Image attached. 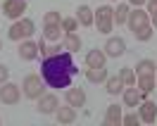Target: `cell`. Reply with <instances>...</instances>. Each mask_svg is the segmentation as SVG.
<instances>
[{
  "instance_id": "7a4b0ae2",
  "label": "cell",
  "mask_w": 157,
  "mask_h": 126,
  "mask_svg": "<svg viewBox=\"0 0 157 126\" xmlns=\"http://www.w3.org/2000/svg\"><path fill=\"white\" fill-rule=\"evenodd\" d=\"M24 95L26 97H40L43 95V83H40L38 76H26L24 78Z\"/></svg>"
},
{
  "instance_id": "1f68e13d",
  "label": "cell",
  "mask_w": 157,
  "mask_h": 126,
  "mask_svg": "<svg viewBox=\"0 0 157 126\" xmlns=\"http://www.w3.org/2000/svg\"><path fill=\"white\" fill-rule=\"evenodd\" d=\"M0 48H2V45H0Z\"/></svg>"
},
{
  "instance_id": "4316f807",
  "label": "cell",
  "mask_w": 157,
  "mask_h": 126,
  "mask_svg": "<svg viewBox=\"0 0 157 126\" xmlns=\"http://www.w3.org/2000/svg\"><path fill=\"white\" fill-rule=\"evenodd\" d=\"M55 21H57V14H48V17H45V24H55Z\"/></svg>"
},
{
  "instance_id": "3957f363",
  "label": "cell",
  "mask_w": 157,
  "mask_h": 126,
  "mask_svg": "<svg viewBox=\"0 0 157 126\" xmlns=\"http://www.w3.org/2000/svg\"><path fill=\"white\" fill-rule=\"evenodd\" d=\"M124 52H126L124 38H109L107 43H105V55H109V57H121Z\"/></svg>"
},
{
  "instance_id": "8992f818",
  "label": "cell",
  "mask_w": 157,
  "mask_h": 126,
  "mask_svg": "<svg viewBox=\"0 0 157 126\" xmlns=\"http://www.w3.org/2000/svg\"><path fill=\"white\" fill-rule=\"evenodd\" d=\"M38 112H43V114L57 112V97L55 95H40L38 97Z\"/></svg>"
},
{
  "instance_id": "9c48e42d",
  "label": "cell",
  "mask_w": 157,
  "mask_h": 126,
  "mask_svg": "<svg viewBox=\"0 0 157 126\" xmlns=\"http://www.w3.org/2000/svg\"><path fill=\"white\" fill-rule=\"evenodd\" d=\"M86 62H88V67H90V69L105 67V52H100V50H90L88 57H86Z\"/></svg>"
},
{
  "instance_id": "2e32d148",
  "label": "cell",
  "mask_w": 157,
  "mask_h": 126,
  "mask_svg": "<svg viewBox=\"0 0 157 126\" xmlns=\"http://www.w3.org/2000/svg\"><path fill=\"white\" fill-rule=\"evenodd\" d=\"M121 88H124V81H121V76H117V78H107V93H109V95H117Z\"/></svg>"
},
{
  "instance_id": "5bb4252c",
  "label": "cell",
  "mask_w": 157,
  "mask_h": 126,
  "mask_svg": "<svg viewBox=\"0 0 157 126\" xmlns=\"http://www.w3.org/2000/svg\"><path fill=\"white\" fill-rule=\"evenodd\" d=\"M138 76H155V62L143 59V62L138 64Z\"/></svg>"
},
{
  "instance_id": "d4e9b609",
  "label": "cell",
  "mask_w": 157,
  "mask_h": 126,
  "mask_svg": "<svg viewBox=\"0 0 157 126\" xmlns=\"http://www.w3.org/2000/svg\"><path fill=\"white\" fill-rule=\"evenodd\" d=\"M7 74H10V71H7V67H5V64H0V86L7 81Z\"/></svg>"
},
{
  "instance_id": "f1b7e54d",
  "label": "cell",
  "mask_w": 157,
  "mask_h": 126,
  "mask_svg": "<svg viewBox=\"0 0 157 126\" xmlns=\"http://www.w3.org/2000/svg\"><path fill=\"white\" fill-rule=\"evenodd\" d=\"M150 12H152V19H155V24H157V5H155V7H152Z\"/></svg>"
},
{
  "instance_id": "7402d4cb",
  "label": "cell",
  "mask_w": 157,
  "mask_h": 126,
  "mask_svg": "<svg viewBox=\"0 0 157 126\" xmlns=\"http://www.w3.org/2000/svg\"><path fill=\"white\" fill-rule=\"evenodd\" d=\"M107 121H119V107H109V114H107Z\"/></svg>"
},
{
  "instance_id": "83f0119b",
  "label": "cell",
  "mask_w": 157,
  "mask_h": 126,
  "mask_svg": "<svg viewBox=\"0 0 157 126\" xmlns=\"http://www.w3.org/2000/svg\"><path fill=\"white\" fill-rule=\"evenodd\" d=\"M126 124H138V116H136V114H131V116H126Z\"/></svg>"
},
{
  "instance_id": "ac0fdd59",
  "label": "cell",
  "mask_w": 157,
  "mask_h": 126,
  "mask_svg": "<svg viewBox=\"0 0 157 126\" xmlns=\"http://www.w3.org/2000/svg\"><path fill=\"white\" fill-rule=\"evenodd\" d=\"M155 116H157V107L152 105V102H145V105H143V119H145V121H152Z\"/></svg>"
},
{
  "instance_id": "4fadbf2b",
  "label": "cell",
  "mask_w": 157,
  "mask_h": 126,
  "mask_svg": "<svg viewBox=\"0 0 157 126\" xmlns=\"http://www.w3.org/2000/svg\"><path fill=\"white\" fill-rule=\"evenodd\" d=\"M78 21H81L83 26H90V24H93V10L86 7V5H81V7H78Z\"/></svg>"
},
{
  "instance_id": "ba28073f",
  "label": "cell",
  "mask_w": 157,
  "mask_h": 126,
  "mask_svg": "<svg viewBox=\"0 0 157 126\" xmlns=\"http://www.w3.org/2000/svg\"><path fill=\"white\" fill-rule=\"evenodd\" d=\"M57 119H59V124H71L74 119H76V109L69 105V107H59L57 109Z\"/></svg>"
},
{
  "instance_id": "cb8c5ba5",
  "label": "cell",
  "mask_w": 157,
  "mask_h": 126,
  "mask_svg": "<svg viewBox=\"0 0 157 126\" xmlns=\"http://www.w3.org/2000/svg\"><path fill=\"white\" fill-rule=\"evenodd\" d=\"M136 36H138V38H140V40L150 38V29H147V26H143V29H138V31H136Z\"/></svg>"
},
{
  "instance_id": "5b68a950",
  "label": "cell",
  "mask_w": 157,
  "mask_h": 126,
  "mask_svg": "<svg viewBox=\"0 0 157 126\" xmlns=\"http://www.w3.org/2000/svg\"><path fill=\"white\" fill-rule=\"evenodd\" d=\"M31 33H33V21L24 19V21H19V24H14V26L10 29V38L19 40L21 36H31Z\"/></svg>"
},
{
  "instance_id": "277c9868",
  "label": "cell",
  "mask_w": 157,
  "mask_h": 126,
  "mask_svg": "<svg viewBox=\"0 0 157 126\" xmlns=\"http://www.w3.org/2000/svg\"><path fill=\"white\" fill-rule=\"evenodd\" d=\"M0 100H2L5 105H14V102L19 100V88L14 86V83H2V88H0Z\"/></svg>"
},
{
  "instance_id": "ffe728a7",
  "label": "cell",
  "mask_w": 157,
  "mask_h": 126,
  "mask_svg": "<svg viewBox=\"0 0 157 126\" xmlns=\"http://www.w3.org/2000/svg\"><path fill=\"white\" fill-rule=\"evenodd\" d=\"M126 12H128V7H126V5H119V7H117V12L112 14V19L117 21V24H124V21H126Z\"/></svg>"
},
{
  "instance_id": "484cf974",
  "label": "cell",
  "mask_w": 157,
  "mask_h": 126,
  "mask_svg": "<svg viewBox=\"0 0 157 126\" xmlns=\"http://www.w3.org/2000/svg\"><path fill=\"white\" fill-rule=\"evenodd\" d=\"M74 26H76V21H74V19H67V21H64V29H67V31H74Z\"/></svg>"
},
{
  "instance_id": "4dcf8cb0",
  "label": "cell",
  "mask_w": 157,
  "mask_h": 126,
  "mask_svg": "<svg viewBox=\"0 0 157 126\" xmlns=\"http://www.w3.org/2000/svg\"><path fill=\"white\" fill-rule=\"evenodd\" d=\"M155 5H157V0H152V7H155Z\"/></svg>"
},
{
  "instance_id": "9a60e30c",
  "label": "cell",
  "mask_w": 157,
  "mask_h": 126,
  "mask_svg": "<svg viewBox=\"0 0 157 126\" xmlns=\"http://www.w3.org/2000/svg\"><path fill=\"white\" fill-rule=\"evenodd\" d=\"M124 102H126L128 107H136L138 102H140V93H138L136 88H128L126 93H124Z\"/></svg>"
},
{
  "instance_id": "603a6c76",
  "label": "cell",
  "mask_w": 157,
  "mask_h": 126,
  "mask_svg": "<svg viewBox=\"0 0 157 126\" xmlns=\"http://www.w3.org/2000/svg\"><path fill=\"white\" fill-rule=\"evenodd\" d=\"M121 81H126V83H136V78H133V74H131V69H124V71H121Z\"/></svg>"
},
{
  "instance_id": "d6986e66",
  "label": "cell",
  "mask_w": 157,
  "mask_h": 126,
  "mask_svg": "<svg viewBox=\"0 0 157 126\" xmlns=\"http://www.w3.org/2000/svg\"><path fill=\"white\" fill-rule=\"evenodd\" d=\"M88 78L90 81H105V78H107V71H105L102 67H95V69L88 71Z\"/></svg>"
},
{
  "instance_id": "e0dca14e",
  "label": "cell",
  "mask_w": 157,
  "mask_h": 126,
  "mask_svg": "<svg viewBox=\"0 0 157 126\" xmlns=\"http://www.w3.org/2000/svg\"><path fill=\"white\" fill-rule=\"evenodd\" d=\"M143 26H145V14L136 10L133 14H131V29L138 31V29H143Z\"/></svg>"
},
{
  "instance_id": "8fae6325",
  "label": "cell",
  "mask_w": 157,
  "mask_h": 126,
  "mask_svg": "<svg viewBox=\"0 0 157 126\" xmlns=\"http://www.w3.org/2000/svg\"><path fill=\"white\" fill-rule=\"evenodd\" d=\"M38 55V48L33 45V43H21V48H19V57L21 59H33Z\"/></svg>"
},
{
  "instance_id": "44dd1931",
  "label": "cell",
  "mask_w": 157,
  "mask_h": 126,
  "mask_svg": "<svg viewBox=\"0 0 157 126\" xmlns=\"http://www.w3.org/2000/svg\"><path fill=\"white\" fill-rule=\"evenodd\" d=\"M67 48H69V50H78V48H81V38H76L74 33H69V38H67Z\"/></svg>"
},
{
  "instance_id": "7c38bea8",
  "label": "cell",
  "mask_w": 157,
  "mask_h": 126,
  "mask_svg": "<svg viewBox=\"0 0 157 126\" xmlns=\"http://www.w3.org/2000/svg\"><path fill=\"white\" fill-rule=\"evenodd\" d=\"M5 14H7V17H19L21 12H24V2H21V0H17V2H5Z\"/></svg>"
},
{
  "instance_id": "30bf717a",
  "label": "cell",
  "mask_w": 157,
  "mask_h": 126,
  "mask_svg": "<svg viewBox=\"0 0 157 126\" xmlns=\"http://www.w3.org/2000/svg\"><path fill=\"white\" fill-rule=\"evenodd\" d=\"M109 19H112V10L109 7H100L98 10V21H100V29L109 31Z\"/></svg>"
},
{
  "instance_id": "f546056e",
  "label": "cell",
  "mask_w": 157,
  "mask_h": 126,
  "mask_svg": "<svg viewBox=\"0 0 157 126\" xmlns=\"http://www.w3.org/2000/svg\"><path fill=\"white\" fill-rule=\"evenodd\" d=\"M131 2H133V5H143L145 0H131Z\"/></svg>"
},
{
  "instance_id": "6da1fadb",
  "label": "cell",
  "mask_w": 157,
  "mask_h": 126,
  "mask_svg": "<svg viewBox=\"0 0 157 126\" xmlns=\"http://www.w3.org/2000/svg\"><path fill=\"white\" fill-rule=\"evenodd\" d=\"M74 74H76V64H74L69 52L52 55L43 62V81L50 88H67L71 83Z\"/></svg>"
},
{
  "instance_id": "52a82bcc",
  "label": "cell",
  "mask_w": 157,
  "mask_h": 126,
  "mask_svg": "<svg viewBox=\"0 0 157 126\" xmlns=\"http://www.w3.org/2000/svg\"><path fill=\"white\" fill-rule=\"evenodd\" d=\"M67 102L71 107H81L83 102H86V93H83L81 88H69L67 90Z\"/></svg>"
}]
</instances>
